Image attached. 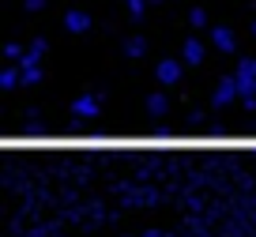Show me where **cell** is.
<instances>
[{"label": "cell", "mask_w": 256, "mask_h": 237, "mask_svg": "<svg viewBox=\"0 0 256 237\" xmlns=\"http://www.w3.org/2000/svg\"><path fill=\"white\" fill-rule=\"evenodd\" d=\"M234 76H238V87H241V106L248 113H256V56H241Z\"/></svg>", "instance_id": "obj_1"}, {"label": "cell", "mask_w": 256, "mask_h": 237, "mask_svg": "<svg viewBox=\"0 0 256 237\" xmlns=\"http://www.w3.org/2000/svg\"><path fill=\"white\" fill-rule=\"evenodd\" d=\"M154 79H158L162 87H177L184 79V56H166V60L154 64Z\"/></svg>", "instance_id": "obj_2"}, {"label": "cell", "mask_w": 256, "mask_h": 237, "mask_svg": "<svg viewBox=\"0 0 256 237\" xmlns=\"http://www.w3.org/2000/svg\"><path fill=\"white\" fill-rule=\"evenodd\" d=\"M238 98H241L238 76H226V79H218L215 94H211V106H215V110H226V106H230V102H238Z\"/></svg>", "instance_id": "obj_3"}, {"label": "cell", "mask_w": 256, "mask_h": 237, "mask_svg": "<svg viewBox=\"0 0 256 237\" xmlns=\"http://www.w3.org/2000/svg\"><path fill=\"white\" fill-rule=\"evenodd\" d=\"M98 110H102V98H98V94H80V98L72 102V113H76L80 120H94Z\"/></svg>", "instance_id": "obj_4"}, {"label": "cell", "mask_w": 256, "mask_h": 237, "mask_svg": "<svg viewBox=\"0 0 256 237\" xmlns=\"http://www.w3.org/2000/svg\"><path fill=\"white\" fill-rule=\"evenodd\" d=\"M64 30L68 34H87L90 30V16L83 8H68L64 12Z\"/></svg>", "instance_id": "obj_5"}, {"label": "cell", "mask_w": 256, "mask_h": 237, "mask_svg": "<svg viewBox=\"0 0 256 237\" xmlns=\"http://www.w3.org/2000/svg\"><path fill=\"white\" fill-rule=\"evenodd\" d=\"M211 46L218 53H238V38H234L230 26H211Z\"/></svg>", "instance_id": "obj_6"}, {"label": "cell", "mask_w": 256, "mask_h": 237, "mask_svg": "<svg viewBox=\"0 0 256 237\" xmlns=\"http://www.w3.org/2000/svg\"><path fill=\"white\" fill-rule=\"evenodd\" d=\"M181 56H184V64H204L208 60V46H204L200 38H184V46H181Z\"/></svg>", "instance_id": "obj_7"}, {"label": "cell", "mask_w": 256, "mask_h": 237, "mask_svg": "<svg viewBox=\"0 0 256 237\" xmlns=\"http://www.w3.org/2000/svg\"><path fill=\"white\" fill-rule=\"evenodd\" d=\"M0 87H4V90L23 87V72H19V64H8V68L0 72Z\"/></svg>", "instance_id": "obj_8"}, {"label": "cell", "mask_w": 256, "mask_h": 237, "mask_svg": "<svg viewBox=\"0 0 256 237\" xmlns=\"http://www.w3.org/2000/svg\"><path fill=\"white\" fill-rule=\"evenodd\" d=\"M147 110H151L154 117H166V110H170V98L162 94V90H151V94H147Z\"/></svg>", "instance_id": "obj_9"}, {"label": "cell", "mask_w": 256, "mask_h": 237, "mask_svg": "<svg viewBox=\"0 0 256 237\" xmlns=\"http://www.w3.org/2000/svg\"><path fill=\"white\" fill-rule=\"evenodd\" d=\"M23 72V87H38L42 83V64H19Z\"/></svg>", "instance_id": "obj_10"}, {"label": "cell", "mask_w": 256, "mask_h": 237, "mask_svg": "<svg viewBox=\"0 0 256 237\" xmlns=\"http://www.w3.org/2000/svg\"><path fill=\"white\" fill-rule=\"evenodd\" d=\"M147 4H151V0H124V8H128V16L136 19V23H140V19L147 16Z\"/></svg>", "instance_id": "obj_11"}, {"label": "cell", "mask_w": 256, "mask_h": 237, "mask_svg": "<svg viewBox=\"0 0 256 237\" xmlns=\"http://www.w3.org/2000/svg\"><path fill=\"white\" fill-rule=\"evenodd\" d=\"M124 53H128V56H144V53H147V42L140 38V34H136V38H128V42H124Z\"/></svg>", "instance_id": "obj_12"}, {"label": "cell", "mask_w": 256, "mask_h": 237, "mask_svg": "<svg viewBox=\"0 0 256 237\" xmlns=\"http://www.w3.org/2000/svg\"><path fill=\"white\" fill-rule=\"evenodd\" d=\"M23 53H26V49L19 46V42H8V46H4V56H8L12 64H19V60H23Z\"/></svg>", "instance_id": "obj_13"}, {"label": "cell", "mask_w": 256, "mask_h": 237, "mask_svg": "<svg viewBox=\"0 0 256 237\" xmlns=\"http://www.w3.org/2000/svg\"><path fill=\"white\" fill-rule=\"evenodd\" d=\"M188 23L192 26H208V12H204V8H192L188 12Z\"/></svg>", "instance_id": "obj_14"}, {"label": "cell", "mask_w": 256, "mask_h": 237, "mask_svg": "<svg viewBox=\"0 0 256 237\" xmlns=\"http://www.w3.org/2000/svg\"><path fill=\"white\" fill-rule=\"evenodd\" d=\"M46 8V0H23V12H42Z\"/></svg>", "instance_id": "obj_15"}, {"label": "cell", "mask_w": 256, "mask_h": 237, "mask_svg": "<svg viewBox=\"0 0 256 237\" xmlns=\"http://www.w3.org/2000/svg\"><path fill=\"white\" fill-rule=\"evenodd\" d=\"M252 38H256V23H252Z\"/></svg>", "instance_id": "obj_16"}, {"label": "cell", "mask_w": 256, "mask_h": 237, "mask_svg": "<svg viewBox=\"0 0 256 237\" xmlns=\"http://www.w3.org/2000/svg\"><path fill=\"white\" fill-rule=\"evenodd\" d=\"M252 128H256V120H252Z\"/></svg>", "instance_id": "obj_17"}]
</instances>
